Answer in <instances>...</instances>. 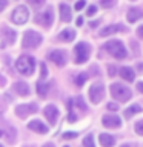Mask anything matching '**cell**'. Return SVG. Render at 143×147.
<instances>
[{
	"label": "cell",
	"instance_id": "cell-5",
	"mask_svg": "<svg viewBox=\"0 0 143 147\" xmlns=\"http://www.w3.org/2000/svg\"><path fill=\"white\" fill-rule=\"evenodd\" d=\"M74 54H76V63L77 64H82L88 61L89 58V54H91V46L86 43V41H80V43L76 45L74 48Z\"/></svg>",
	"mask_w": 143,
	"mask_h": 147
},
{
	"label": "cell",
	"instance_id": "cell-18",
	"mask_svg": "<svg viewBox=\"0 0 143 147\" xmlns=\"http://www.w3.org/2000/svg\"><path fill=\"white\" fill-rule=\"evenodd\" d=\"M142 17H143V9H140V8H131L128 11V16H126L129 23H136L137 20H140Z\"/></svg>",
	"mask_w": 143,
	"mask_h": 147
},
{
	"label": "cell",
	"instance_id": "cell-24",
	"mask_svg": "<svg viewBox=\"0 0 143 147\" xmlns=\"http://www.w3.org/2000/svg\"><path fill=\"white\" fill-rule=\"evenodd\" d=\"M83 147H95L94 135H86L83 138Z\"/></svg>",
	"mask_w": 143,
	"mask_h": 147
},
{
	"label": "cell",
	"instance_id": "cell-44",
	"mask_svg": "<svg viewBox=\"0 0 143 147\" xmlns=\"http://www.w3.org/2000/svg\"><path fill=\"white\" fill-rule=\"evenodd\" d=\"M120 147H134L132 144H123V146H120Z\"/></svg>",
	"mask_w": 143,
	"mask_h": 147
},
{
	"label": "cell",
	"instance_id": "cell-27",
	"mask_svg": "<svg viewBox=\"0 0 143 147\" xmlns=\"http://www.w3.org/2000/svg\"><path fill=\"white\" fill-rule=\"evenodd\" d=\"M76 104H77V107H78V109H82V110H83V112H85V110H88L86 104H85V101H83V96H76Z\"/></svg>",
	"mask_w": 143,
	"mask_h": 147
},
{
	"label": "cell",
	"instance_id": "cell-43",
	"mask_svg": "<svg viewBox=\"0 0 143 147\" xmlns=\"http://www.w3.org/2000/svg\"><path fill=\"white\" fill-rule=\"evenodd\" d=\"M137 69H138V71H142V69H143V64H142V63H138V66H137Z\"/></svg>",
	"mask_w": 143,
	"mask_h": 147
},
{
	"label": "cell",
	"instance_id": "cell-16",
	"mask_svg": "<svg viewBox=\"0 0 143 147\" xmlns=\"http://www.w3.org/2000/svg\"><path fill=\"white\" fill-rule=\"evenodd\" d=\"M118 74H120V77H122L123 80H126V81H134V80H136V72H134V69L129 67V66L120 67Z\"/></svg>",
	"mask_w": 143,
	"mask_h": 147
},
{
	"label": "cell",
	"instance_id": "cell-8",
	"mask_svg": "<svg viewBox=\"0 0 143 147\" xmlns=\"http://www.w3.org/2000/svg\"><path fill=\"white\" fill-rule=\"evenodd\" d=\"M48 58H49V61H52L57 67H63L68 61V54L62 49H54L49 52Z\"/></svg>",
	"mask_w": 143,
	"mask_h": 147
},
{
	"label": "cell",
	"instance_id": "cell-29",
	"mask_svg": "<svg viewBox=\"0 0 143 147\" xmlns=\"http://www.w3.org/2000/svg\"><path fill=\"white\" fill-rule=\"evenodd\" d=\"M40 77H42V78H46V77H48V67H46L45 63L40 64Z\"/></svg>",
	"mask_w": 143,
	"mask_h": 147
},
{
	"label": "cell",
	"instance_id": "cell-2",
	"mask_svg": "<svg viewBox=\"0 0 143 147\" xmlns=\"http://www.w3.org/2000/svg\"><path fill=\"white\" fill-rule=\"evenodd\" d=\"M16 67L23 75H32L35 69V60L31 55H20L16 61Z\"/></svg>",
	"mask_w": 143,
	"mask_h": 147
},
{
	"label": "cell",
	"instance_id": "cell-31",
	"mask_svg": "<svg viewBox=\"0 0 143 147\" xmlns=\"http://www.w3.org/2000/svg\"><path fill=\"white\" fill-rule=\"evenodd\" d=\"M95 12H97V6H95V5H91V6H88V11H86V14H88L89 17H92Z\"/></svg>",
	"mask_w": 143,
	"mask_h": 147
},
{
	"label": "cell",
	"instance_id": "cell-46",
	"mask_svg": "<svg viewBox=\"0 0 143 147\" xmlns=\"http://www.w3.org/2000/svg\"><path fill=\"white\" fill-rule=\"evenodd\" d=\"M0 147H3V146H2V144H0Z\"/></svg>",
	"mask_w": 143,
	"mask_h": 147
},
{
	"label": "cell",
	"instance_id": "cell-20",
	"mask_svg": "<svg viewBox=\"0 0 143 147\" xmlns=\"http://www.w3.org/2000/svg\"><path fill=\"white\" fill-rule=\"evenodd\" d=\"M99 141H100L101 147H114L115 144V138L112 135H109V133H100Z\"/></svg>",
	"mask_w": 143,
	"mask_h": 147
},
{
	"label": "cell",
	"instance_id": "cell-12",
	"mask_svg": "<svg viewBox=\"0 0 143 147\" xmlns=\"http://www.w3.org/2000/svg\"><path fill=\"white\" fill-rule=\"evenodd\" d=\"M43 115L45 118L48 119V123L51 124V126H55V123H57V118H59V109L55 107L54 104H48L46 107L43 109Z\"/></svg>",
	"mask_w": 143,
	"mask_h": 147
},
{
	"label": "cell",
	"instance_id": "cell-3",
	"mask_svg": "<svg viewBox=\"0 0 143 147\" xmlns=\"http://www.w3.org/2000/svg\"><path fill=\"white\" fill-rule=\"evenodd\" d=\"M111 95L114 96L118 103H126L129 98H132V92L128 86L122 83H112L111 84Z\"/></svg>",
	"mask_w": 143,
	"mask_h": 147
},
{
	"label": "cell",
	"instance_id": "cell-4",
	"mask_svg": "<svg viewBox=\"0 0 143 147\" xmlns=\"http://www.w3.org/2000/svg\"><path fill=\"white\" fill-rule=\"evenodd\" d=\"M42 43V35L35 31H26L23 34V40H22V46L23 49H35L37 46H40Z\"/></svg>",
	"mask_w": 143,
	"mask_h": 147
},
{
	"label": "cell",
	"instance_id": "cell-48",
	"mask_svg": "<svg viewBox=\"0 0 143 147\" xmlns=\"http://www.w3.org/2000/svg\"><path fill=\"white\" fill-rule=\"evenodd\" d=\"M66 147H68V146H66Z\"/></svg>",
	"mask_w": 143,
	"mask_h": 147
},
{
	"label": "cell",
	"instance_id": "cell-37",
	"mask_svg": "<svg viewBox=\"0 0 143 147\" xmlns=\"http://www.w3.org/2000/svg\"><path fill=\"white\" fill-rule=\"evenodd\" d=\"M137 89H138V92H142V94H143V81L137 83Z\"/></svg>",
	"mask_w": 143,
	"mask_h": 147
},
{
	"label": "cell",
	"instance_id": "cell-11",
	"mask_svg": "<svg viewBox=\"0 0 143 147\" xmlns=\"http://www.w3.org/2000/svg\"><path fill=\"white\" fill-rule=\"evenodd\" d=\"M101 123H103V126L108 127V129H118L120 126H122V119H120V117L118 115H114V113L103 115Z\"/></svg>",
	"mask_w": 143,
	"mask_h": 147
},
{
	"label": "cell",
	"instance_id": "cell-36",
	"mask_svg": "<svg viewBox=\"0 0 143 147\" xmlns=\"http://www.w3.org/2000/svg\"><path fill=\"white\" fill-rule=\"evenodd\" d=\"M108 71H109V75H111V77H114V75H115V72H117L114 66H109V67H108Z\"/></svg>",
	"mask_w": 143,
	"mask_h": 147
},
{
	"label": "cell",
	"instance_id": "cell-23",
	"mask_svg": "<svg viewBox=\"0 0 143 147\" xmlns=\"http://www.w3.org/2000/svg\"><path fill=\"white\" fill-rule=\"evenodd\" d=\"M48 90H49V86L46 84V83H43V81H39V83H37V94H39L42 98L48 95Z\"/></svg>",
	"mask_w": 143,
	"mask_h": 147
},
{
	"label": "cell",
	"instance_id": "cell-6",
	"mask_svg": "<svg viewBox=\"0 0 143 147\" xmlns=\"http://www.w3.org/2000/svg\"><path fill=\"white\" fill-rule=\"evenodd\" d=\"M35 22L39 23L40 26H43L45 29H49L51 25L54 22V12H52V8H46V11H42L35 16Z\"/></svg>",
	"mask_w": 143,
	"mask_h": 147
},
{
	"label": "cell",
	"instance_id": "cell-41",
	"mask_svg": "<svg viewBox=\"0 0 143 147\" xmlns=\"http://www.w3.org/2000/svg\"><path fill=\"white\" fill-rule=\"evenodd\" d=\"M43 147H54V144H52V142H46Z\"/></svg>",
	"mask_w": 143,
	"mask_h": 147
},
{
	"label": "cell",
	"instance_id": "cell-14",
	"mask_svg": "<svg viewBox=\"0 0 143 147\" xmlns=\"http://www.w3.org/2000/svg\"><path fill=\"white\" fill-rule=\"evenodd\" d=\"M28 129L32 132H37V133H48L49 132L48 126H45V123H42L40 119H32L31 123H28Z\"/></svg>",
	"mask_w": 143,
	"mask_h": 147
},
{
	"label": "cell",
	"instance_id": "cell-47",
	"mask_svg": "<svg viewBox=\"0 0 143 147\" xmlns=\"http://www.w3.org/2000/svg\"><path fill=\"white\" fill-rule=\"evenodd\" d=\"M0 119H2V117H0Z\"/></svg>",
	"mask_w": 143,
	"mask_h": 147
},
{
	"label": "cell",
	"instance_id": "cell-28",
	"mask_svg": "<svg viewBox=\"0 0 143 147\" xmlns=\"http://www.w3.org/2000/svg\"><path fill=\"white\" fill-rule=\"evenodd\" d=\"M134 129H136V133L143 136V119H138L136 123V126H134Z\"/></svg>",
	"mask_w": 143,
	"mask_h": 147
},
{
	"label": "cell",
	"instance_id": "cell-26",
	"mask_svg": "<svg viewBox=\"0 0 143 147\" xmlns=\"http://www.w3.org/2000/svg\"><path fill=\"white\" fill-rule=\"evenodd\" d=\"M115 3H117V0H100V6L101 8H106V9L112 8Z\"/></svg>",
	"mask_w": 143,
	"mask_h": 147
},
{
	"label": "cell",
	"instance_id": "cell-21",
	"mask_svg": "<svg viewBox=\"0 0 143 147\" xmlns=\"http://www.w3.org/2000/svg\"><path fill=\"white\" fill-rule=\"evenodd\" d=\"M2 32H3V37H5V43L6 45H12L14 41H16V31H12L11 28H6V26H3L2 28Z\"/></svg>",
	"mask_w": 143,
	"mask_h": 147
},
{
	"label": "cell",
	"instance_id": "cell-22",
	"mask_svg": "<svg viewBox=\"0 0 143 147\" xmlns=\"http://www.w3.org/2000/svg\"><path fill=\"white\" fill-rule=\"evenodd\" d=\"M142 112V106H138V104H132V106H129V107L125 110V118H132L134 115H137V113H140Z\"/></svg>",
	"mask_w": 143,
	"mask_h": 147
},
{
	"label": "cell",
	"instance_id": "cell-10",
	"mask_svg": "<svg viewBox=\"0 0 143 147\" xmlns=\"http://www.w3.org/2000/svg\"><path fill=\"white\" fill-rule=\"evenodd\" d=\"M37 104L35 103H29V104H18L16 107V115L18 118H26L28 115L35 113L37 112Z\"/></svg>",
	"mask_w": 143,
	"mask_h": 147
},
{
	"label": "cell",
	"instance_id": "cell-30",
	"mask_svg": "<svg viewBox=\"0 0 143 147\" xmlns=\"http://www.w3.org/2000/svg\"><path fill=\"white\" fill-rule=\"evenodd\" d=\"M78 133L77 132H66V133H63V138L65 140H74V138H77Z\"/></svg>",
	"mask_w": 143,
	"mask_h": 147
},
{
	"label": "cell",
	"instance_id": "cell-40",
	"mask_svg": "<svg viewBox=\"0 0 143 147\" xmlns=\"http://www.w3.org/2000/svg\"><path fill=\"white\" fill-rule=\"evenodd\" d=\"M0 86H5V78L0 75Z\"/></svg>",
	"mask_w": 143,
	"mask_h": 147
},
{
	"label": "cell",
	"instance_id": "cell-38",
	"mask_svg": "<svg viewBox=\"0 0 143 147\" xmlns=\"http://www.w3.org/2000/svg\"><path fill=\"white\" fill-rule=\"evenodd\" d=\"M83 25V17H78L77 18V26H82Z\"/></svg>",
	"mask_w": 143,
	"mask_h": 147
},
{
	"label": "cell",
	"instance_id": "cell-25",
	"mask_svg": "<svg viewBox=\"0 0 143 147\" xmlns=\"http://www.w3.org/2000/svg\"><path fill=\"white\" fill-rule=\"evenodd\" d=\"M86 80H88V74L80 72V74L76 77V84H77V86H83V84L86 83Z\"/></svg>",
	"mask_w": 143,
	"mask_h": 147
},
{
	"label": "cell",
	"instance_id": "cell-32",
	"mask_svg": "<svg viewBox=\"0 0 143 147\" xmlns=\"http://www.w3.org/2000/svg\"><path fill=\"white\" fill-rule=\"evenodd\" d=\"M86 6V0H77V3H76V9L77 11H80V9H83Z\"/></svg>",
	"mask_w": 143,
	"mask_h": 147
},
{
	"label": "cell",
	"instance_id": "cell-7",
	"mask_svg": "<svg viewBox=\"0 0 143 147\" xmlns=\"http://www.w3.org/2000/svg\"><path fill=\"white\" fill-rule=\"evenodd\" d=\"M28 18H29V11H28V8L25 5H20V6H17L14 9L12 16H11V20L16 23V25H25L28 22Z\"/></svg>",
	"mask_w": 143,
	"mask_h": 147
},
{
	"label": "cell",
	"instance_id": "cell-35",
	"mask_svg": "<svg viewBox=\"0 0 143 147\" xmlns=\"http://www.w3.org/2000/svg\"><path fill=\"white\" fill-rule=\"evenodd\" d=\"M137 35L140 37V38H143V25L138 26V29H137Z\"/></svg>",
	"mask_w": 143,
	"mask_h": 147
},
{
	"label": "cell",
	"instance_id": "cell-17",
	"mask_svg": "<svg viewBox=\"0 0 143 147\" xmlns=\"http://www.w3.org/2000/svg\"><path fill=\"white\" fill-rule=\"evenodd\" d=\"M14 90H16L20 96H28L29 92H31L28 83H25V81H16L14 83Z\"/></svg>",
	"mask_w": 143,
	"mask_h": 147
},
{
	"label": "cell",
	"instance_id": "cell-1",
	"mask_svg": "<svg viewBox=\"0 0 143 147\" xmlns=\"http://www.w3.org/2000/svg\"><path fill=\"white\" fill-rule=\"evenodd\" d=\"M103 48H105V51L109 55H112V57L117 58V60H123V58H126V55H128L126 48H125V45L120 40H109V41H106Z\"/></svg>",
	"mask_w": 143,
	"mask_h": 147
},
{
	"label": "cell",
	"instance_id": "cell-13",
	"mask_svg": "<svg viewBox=\"0 0 143 147\" xmlns=\"http://www.w3.org/2000/svg\"><path fill=\"white\" fill-rule=\"evenodd\" d=\"M126 26H123V25H108L106 28H103L100 32H99V35L100 37H109V35H112L115 34V32H126Z\"/></svg>",
	"mask_w": 143,
	"mask_h": 147
},
{
	"label": "cell",
	"instance_id": "cell-39",
	"mask_svg": "<svg viewBox=\"0 0 143 147\" xmlns=\"http://www.w3.org/2000/svg\"><path fill=\"white\" fill-rule=\"evenodd\" d=\"M5 6H6V2H5V0H0V11H2Z\"/></svg>",
	"mask_w": 143,
	"mask_h": 147
},
{
	"label": "cell",
	"instance_id": "cell-45",
	"mask_svg": "<svg viewBox=\"0 0 143 147\" xmlns=\"http://www.w3.org/2000/svg\"><path fill=\"white\" fill-rule=\"evenodd\" d=\"M2 135H3V132H2V130H0V136H2Z\"/></svg>",
	"mask_w": 143,
	"mask_h": 147
},
{
	"label": "cell",
	"instance_id": "cell-33",
	"mask_svg": "<svg viewBox=\"0 0 143 147\" xmlns=\"http://www.w3.org/2000/svg\"><path fill=\"white\" fill-rule=\"evenodd\" d=\"M28 3L32 5V6H42L45 3V0H28Z\"/></svg>",
	"mask_w": 143,
	"mask_h": 147
},
{
	"label": "cell",
	"instance_id": "cell-9",
	"mask_svg": "<svg viewBox=\"0 0 143 147\" xmlns=\"http://www.w3.org/2000/svg\"><path fill=\"white\" fill-rule=\"evenodd\" d=\"M105 96V86L101 83H94L91 87H89V98H91V103L94 104H99Z\"/></svg>",
	"mask_w": 143,
	"mask_h": 147
},
{
	"label": "cell",
	"instance_id": "cell-34",
	"mask_svg": "<svg viewBox=\"0 0 143 147\" xmlns=\"http://www.w3.org/2000/svg\"><path fill=\"white\" fill-rule=\"evenodd\" d=\"M106 107H108V110H118V104H115V103H109L108 106H106Z\"/></svg>",
	"mask_w": 143,
	"mask_h": 147
},
{
	"label": "cell",
	"instance_id": "cell-15",
	"mask_svg": "<svg viewBox=\"0 0 143 147\" xmlns=\"http://www.w3.org/2000/svg\"><path fill=\"white\" fill-rule=\"evenodd\" d=\"M57 38L60 41H63V43H69V41H72L74 38H76V31H74L72 28H66V29H63L57 35Z\"/></svg>",
	"mask_w": 143,
	"mask_h": 147
},
{
	"label": "cell",
	"instance_id": "cell-19",
	"mask_svg": "<svg viewBox=\"0 0 143 147\" xmlns=\"http://www.w3.org/2000/svg\"><path fill=\"white\" fill-rule=\"evenodd\" d=\"M59 9H60V18H62V22H71V18H72L71 8L66 3H60Z\"/></svg>",
	"mask_w": 143,
	"mask_h": 147
},
{
	"label": "cell",
	"instance_id": "cell-42",
	"mask_svg": "<svg viewBox=\"0 0 143 147\" xmlns=\"http://www.w3.org/2000/svg\"><path fill=\"white\" fill-rule=\"evenodd\" d=\"M89 25H91V28H95V26H97V22H91Z\"/></svg>",
	"mask_w": 143,
	"mask_h": 147
}]
</instances>
